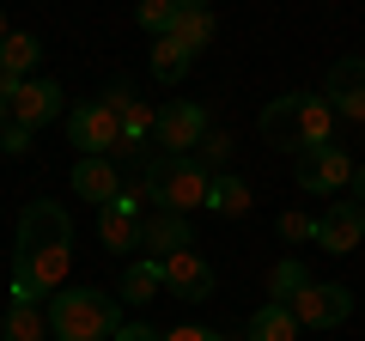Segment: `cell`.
Returning a JSON list of instances; mask_svg holds the SVG:
<instances>
[{"label":"cell","instance_id":"1","mask_svg":"<svg viewBox=\"0 0 365 341\" xmlns=\"http://www.w3.org/2000/svg\"><path fill=\"white\" fill-rule=\"evenodd\" d=\"M67 268H73V220L61 201H31L19 220V256H13V299H43L61 292Z\"/></svg>","mask_w":365,"mask_h":341},{"label":"cell","instance_id":"2","mask_svg":"<svg viewBox=\"0 0 365 341\" xmlns=\"http://www.w3.org/2000/svg\"><path fill=\"white\" fill-rule=\"evenodd\" d=\"M49 329L61 341H116L122 299L98 292V287H61V292H49Z\"/></svg>","mask_w":365,"mask_h":341},{"label":"cell","instance_id":"3","mask_svg":"<svg viewBox=\"0 0 365 341\" xmlns=\"http://www.w3.org/2000/svg\"><path fill=\"white\" fill-rule=\"evenodd\" d=\"M207 189H213V170L201 165L195 153H158L153 165H146V201L165 213H195L207 208Z\"/></svg>","mask_w":365,"mask_h":341},{"label":"cell","instance_id":"4","mask_svg":"<svg viewBox=\"0 0 365 341\" xmlns=\"http://www.w3.org/2000/svg\"><path fill=\"white\" fill-rule=\"evenodd\" d=\"M67 141L79 146V158H116L122 153V116L91 98V104H73L67 110Z\"/></svg>","mask_w":365,"mask_h":341},{"label":"cell","instance_id":"5","mask_svg":"<svg viewBox=\"0 0 365 341\" xmlns=\"http://www.w3.org/2000/svg\"><path fill=\"white\" fill-rule=\"evenodd\" d=\"M292 183L304 189V195H341V189L353 183V153L347 146H311V153L292 158Z\"/></svg>","mask_w":365,"mask_h":341},{"label":"cell","instance_id":"6","mask_svg":"<svg viewBox=\"0 0 365 341\" xmlns=\"http://www.w3.org/2000/svg\"><path fill=\"white\" fill-rule=\"evenodd\" d=\"M304 104H311V92L274 98V104L256 116V134L268 146H280V153H311V116H304Z\"/></svg>","mask_w":365,"mask_h":341},{"label":"cell","instance_id":"7","mask_svg":"<svg viewBox=\"0 0 365 341\" xmlns=\"http://www.w3.org/2000/svg\"><path fill=\"white\" fill-rule=\"evenodd\" d=\"M153 141L165 146V153H195L201 141H207V110L195 104V98H170L165 110H158V122H153Z\"/></svg>","mask_w":365,"mask_h":341},{"label":"cell","instance_id":"8","mask_svg":"<svg viewBox=\"0 0 365 341\" xmlns=\"http://www.w3.org/2000/svg\"><path fill=\"white\" fill-rule=\"evenodd\" d=\"M292 317H299V329H341L353 317V292L341 280H311L292 299Z\"/></svg>","mask_w":365,"mask_h":341},{"label":"cell","instance_id":"9","mask_svg":"<svg viewBox=\"0 0 365 341\" xmlns=\"http://www.w3.org/2000/svg\"><path fill=\"white\" fill-rule=\"evenodd\" d=\"M317 244H323L329 256H353V250L365 244V201L335 195V201H329V213L317 220Z\"/></svg>","mask_w":365,"mask_h":341},{"label":"cell","instance_id":"10","mask_svg":"<svg viewBox=\"0 0 365 341\" xmlns=\"http://www.w3.org/2000/svg\"><path fill=\"white\" fill-rule=\"evenodd\" d=\"M323 98L335 104L341 122H359L365 128V61L359 55H341V61L323 73Z\"/></svg>","mask_w":365,"mask_h":341},{"label":"cell","instance_id":"11","mask_svg":"<svg viewBox=\"0 0 365 341\" xmlns=\"http://www.w3.org/2000/svg\"><path fill=\"white\" fill-rule=\"evenodd\" d=\"M13 122L19 128H49V122H61V86L55 79H19V92H13Z\"/></svg>","mask_w":365,"mask_h":341},{"label":"cell","instance_id":"12","mask_svg":"<svg viewBox=\"0 0 365 341\" xmlns=\"http://www.w3.org/2000/svg\"><path fill=\"white\" fill-rule=\"evenodd\" d=\"M140 232H146L140 195H122V201H110V208H98V238H104L110 256H128V250L140 244Z\"/></svg>","mask_w":365,"mask_h":341},{"label":"cell","instance_id":"13","mask_svg":"<svg viewBox=\"0 0 365 341\" xmlns=\"http://www.w3.org/2000/svg\"><path fill=\"white\" fill-rule=\"evenodd\" d=\"M158 268H165V292H177V299H213V268H207V256L177 250V256H158Z\"/></svg>","mask_w":365,"mask_h":341},{"label":"cell","instance_id":"14","mask_svg":"<svg viewBox=\"0 0 365 341\" xmlns=\"http://www.w3.org/2000/svg\"><path fill=\"white\" fill-rule=\"evenodd\" d=\"M73 195H86L91 208L122 201V170H116V158H79V165H73Z\"/></svg>","mask_w":365,"mask_h":341},{"label":"cell","instance_id":"15","mask_svg":"<svg viewBox=\"0 0 365 341\" xmlns=\"http://www.w3.org/2000/svg\"><path fill=\"white\" fill-rule=\"evenodd\" d=\"M140 244H153V256H177V250H189V244H195V232H189V213H165V208H153V213H146Z\"/></svg>","mask_w":365,"mask_h":341},{"label":"cell","instance_id":"16","mask_svg":"<svg viewBox=\"0 0 365 341\" xmlns=\"http://www.w3.org/2000/svg\"><path fill=\"white\" fill-rule=\"evenodd\" d=\"M250 208H256V195H250V183H244V177H232V170H213L207 213H220V220H244Z\"/></svg>","mask_w":365,"mask_h":341},{"label":"cell","instance_id":"17","mask_svg":"<svg viewBox=\"0 0 365 341\" xmlns=\"http://www.w3.org/2000/svg\"><path fill=\"white\" fill-rule=\"evenodd\" d=\"M0 335H6V341H49L55 329H49V311H43L37 299H13V305H6Z\"/></svg>","mask_w":365,"mask_h":341},{"label":"cell","instance_id":"18","mask_svg":"<svg viewBox=\"0 0 365 341\" xmlns=\"http://www.w3.org/2000/svg\"><path fill=\"white\" fill-rule=\"evenodd\" d=\"M146 67H153L158 86H177V79H189V67H195V49H182L177 37H153V55H146Z\"/></svg>","mask_w":365,"mask_h":341},{"label":"cell","instance_id":"19","mask_svg":"<svg viewBox=\"0 0 365 341\" xmlns=\"http://www.w3.org/2000/svg\"><path fill=\"white\" fill-rule=\"evenodd\" d=\"M43 61V43L31 37V31H6L0 37V73H13V79H31Z\"/></svg>","mask_w":365,"mask_h":341},{"label":"cell","instance_id":"20","mask_svg":"<svg viewBox=\"0 0 365 341\" xmlns=\"http://www.w3.org/2000/svg\"><path fill=\"white\" fill-rule=\"evenodd\" d=\"M250 341H299V317H292V305H280V299L256 305V317H250Z\"/></svg>","mask_w":365,"mask_h":341},{"label":"cell","instance_id":"21","mask_svg":"<svg viewBox=\"0 0 365 341\" xmlns=\"http://www.w3.org/2000/svg\"><path fill=\"white\" fill-rule=\"evenodd\" d=\"M158 287H165V268H158V256H146V263H134L128 275H122L116 299H122V305H153Z\"/></svg>","mask_w":365,"mask_h":341},{"label":"cell","instance_id":"22","mask_svg":"<svg viewBox=\"0 0 365 341\" xmlns=\"http://www.w3.org/2000/svg\"><path fill=\"white\" fill-rule=\"evenodd\" d=\"M170 37H177L182 43V49H207V43H213V13H207V6H177V25H170Z\"/></svg>","mask_w":365,"mask_h":341},{"label":"cell","instance_id":"23","mask_svg":"<svg viewBox=\"0 0 365 341\" xmlns=\"http://www.w3.org/2000/svg\"><path fill=\"white\" fill-rule=\"evenodd\" d=\"M304 287H311V275H304V263H299V256H280V263H274V275H268V292H274L280 305H292V299H299Z\"/></svg>","mask_w":365,"mask_h":341},{"label":"cell","instance_id":"24","mask_svg":"<svg viewBox=\"0 0 365 341\" xmlns=\"http://www.w3.org/2000/svg\"><path fill=\"white\" fill-rule=\"evenodd\" d=\"M134 19H140L146 37H170V25H177V0H140Z\"/></svg>","mask_w":365,"mask_h":341},{"label":"cell","instance_id":"25","mask_svg":"<svg viewBox=\"0 0 365 341\" xmlns=\"http://www.w3.org/2000/svg\"><path fill=\"white\" fill-rule=\"evenodd\" d=\"M195 153H201V165H207V170H220V165H225V158H232V141H225V134H220V128H207V141H201V146H195Z\"/></svg>","mask_w":365,"mask_h":341},{"label":"cell","instance_id":"26","mask_svg":"<svg viewBox=\"0 0 365 341\" xmlns=\"http://www.w3.org/2000/svg\"><path fill=\"white\" fill-rule=\"evenodd\" d=\"M280 238H317V220H304V213H280Z\"/></svg>","mask_w":365,"mask_h":341},{"label":"cell","instance_id":"27","mask_svg":"<svg viewBox=\"0 0 365 341\" xmlns=\"http://www.w3.org/2000/svg\"><path fill=\"white\" fill-rule=\"evenodd\" d=\"M0 146H6V153H31V128H19V122H6V128H0Z\"/></svg>","mask_w":365,"mask_h":341},{"label":"cell","instance_id":"28","mask_svg":"<svg viewBox=\"0 0 365 341\" xmlns=\"http://www.w3.org/2000/svg\"><path fill=\"white\" fill-rule=\"evenodd\" d=\"M165 341H225V335H213V329H201V323H177Z\"/></svg>","mask_w":365,"mask_h":341},{"label":"cell","instance_id":"29","mask_svg":"<svg viewBox=\"0 0 365 341\" xmlns=\"http://www.w3.org/2000/svg\"><path fill=\"white\" fill-rule=\"evenodd\" d=\"M116 341H165V335H158V329H146V323H122Z\"/></svg>","mask_w":365,"mask_h":341},{"label":"cell","instance_id":"30","mask_svg":"<svg viewBox=\"0 0 365 341\" xmlns=\"http://www.w3.org/2000/svg\"><path fill=\"white\" fill-rule=\"evenodd\" d=\"M347 189H353V201H365V165H353V183Z\"/></svg>","mask_w":365,"mask_h":341},{"label":"cell","instance_id":"31","mask_svg":"<svg viewBox=\"0 0 365 341\" xmlns=\"http://www.w3.org/2000/svg\"><path fill=\"white\" fill-rule=\"evenodd\" d=\"M6 122H13V104H6V98H0V128H6Z\"/></svg>","mask_w":365,"mask_h":341},{"label":"cell","instance_id":"32","mask_svg":"<svg viewBox=\"0 0 365 341\" xmlns=\"http://www.w3.org/2000/svg\"><path fill=\"white\" fill-rule=\"evenodd\" d=\"M177 6H207V0H177Z\"/></svg>","mask_w":365,"mask_h":341},{"label":"cell","instance_id":"33","mask_svg":"<svg viewBox=\"0 0 365 341\" xmlns=\"http://www.w3.org/2000/svg\"><path fill=\"white\" fill-rule=\"evenodd\" d=\"M0 37H6V13H0Z\"/></svg>","mask_w":365,"mask_h":341}]
</instances>
